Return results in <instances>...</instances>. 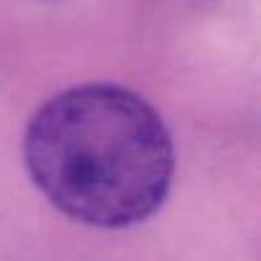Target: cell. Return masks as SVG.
<instances>
[{"label":"cell","mask_w":261,"mask_h":261,"mask_svg":"<svg viewBox=\"0 0 261 261\" xmlns=\"http://www.w3.org/2000/svg\"><path fill=\"white\" fill-rule=\"evenodd\" d=\"M23 162L39 192L69 220L128 228L169 195L174 141L139 92L90 82L49 97L29 120Z\"/></svg>","instance_id":"6da1fadb"}]
</instances>
